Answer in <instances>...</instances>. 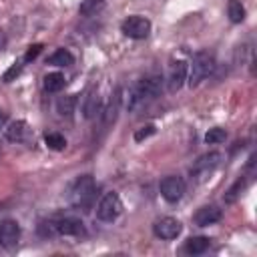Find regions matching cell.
I'll use <instances>...</instances> for the list:
<instances>
[{"label": "cell", "instance_id": "6da1fadb", "mask_svg": "<svg viewBox=\"0 0 257 257\" xmlns=\"http://www.w3.org/2000/svg\"><path fill=\"white\" fill-rule=\"evenodd\" d=\"M163 88V78L153 74V76H145L139 80V84L133 88L131 98H128V108H137L141 104H147L149 100H153L155 96H159Z\"/></svg>", "mask_w": 257, "mask_h": 257}, {"label": "cell", "instance_id": "7a4b0ae2", "mask_svg": "<svg viewBox=\"0 0 257 257\" xmlns=\"http://www.w3.org/2000/svg\"><path fill=\"white\" fill-rule=\"evenodd\" d=\"M94 195H96V183H94L92 175L78 177L70 187V203L74 207H80V209L90 207L94 201Z\"/></svg>", "mask_w": 257, "mask_h": 257}, {"label": "cell", "instance_id": "3957f363", "mask_svg": "<svg viewBox=\"0 0 257 257\" xmlns=\"http://www.w3.org/2000/svg\"><path fill=\"white\" fill-rule=\"evenodd\" d=\"M215 70V58L209 52H197L191 60V66L187 70V82L189 86L201 84L211 72Z\"/></svg>", "mask_w": 257, "mask_h": 257}, {"label": "cell", "instance_id": "277c9868", "mask_svg": "<svg viewBox=\"0 0 257 257\" xmlns=\"http://www.w3.org/2000/svg\"><path fill=\"white\" fill-rule=\"evenodd\" d=\"M120 213H122V201H120V197L114 191L104 193L102 199L96 205V219L98 221H104V223H112Z\"/></svg>", "mask_w": 257, "mask_h": 257}, {"label": "cell", "instance_id": "5b68a950", "mask_svg": "<svg viewBox=\"0 0 257 257\" xmlns=\"http://www.w3.org/2000/svg\"><path fill=\"white\" fill-rule=\"evenodd\" d=\"M120 32L133 40H143L151 32V20L145 16H128L120 22Z\"/></svg>", "mask_w": 257, "mask_h": 257}, {"label": "cell", "instance_id": "8992f818", "mask_svg": "<svg viewBox=\"0 0 257 257\" xmlns=\"http://www.w3.org/2000/svg\"><path fill=\"white\" fill-rule=\"evenodd\" d=\"M159 189H161V195H163L165 201L177 203V201L183 199V195H185V191H187V185H185V181H183L181 177L169 175V177H165V179L161 181Z\"/></svg>", "mask_w": 257, "mask_h": 257}, {"label": "cell", "instance_id": "52a82bcc", "mask_svg": "<svg viewBox=\"0 0 257 257\" xmlns=\"http://www.w3.org/2000/svg\"><path fill=\"white\" fill-rule=\"evenodd\" d=\"M181 231H183V225H181V221L175 219V217H161V219H157V221L153 223V233H155V237L165 239V241L177 239V237L181 235Z\"/></svg>", "mask_w": 257, "mask_h": 257}, {"label": "cell", "instance_id": "ba28073f", "mask_svg": "<svg viewBox=\"0 0 257 257\" xmlns=\"http://www.w3.org/2000/svg\"><path fill=\"white\" fill-rule=\"evenodd\" d=\"M56 235H68V237H82L86 233L84 223L78 217H58L54 219Z\"/></svg>", "mask_w": 257, "mask_h": 257}, {"label": "cell", "instance_id": "9c48e42d", "mask_svg": "<svg viewBox=\"0 0 257 257\" xmlns=\"http://www.w3.org/2000/svg\"><path fill=\"white\" fill-rule=\"evenodd\" d=\"M20 225L14 219H0V245L6 249L16 247L20 241Z\"/></svg>", "mask_w": 257, "mask_h": 257}, {"label": "cell", "instance_id": "30bf717a", "mask_svg": "<svg viewBox=\"0 0 257 257\" xmlns=\"http://www.w3.org/2000/svg\"><path fill=\"white\" fill-rule=\"evenodd\" d=\"M187 70H189V64L185 62V60H175L173 64H171V68H169V90L171 92H177L183 84H185V80H187Z\"/></svg>", "mask_w": 257, "mask_h": 257}, {"label": "cell", "instance_id": "8fae6325", "mask_svg": "<svg viewBox=\"0 0 257 257\" xmlns=\"http://www.w3.org/2000/svg\"><path fill=\"white\" fill-rule=\"evenodd\" d=\"M221 217H223V211H221L217 205H203V207H199L197 213L193 215V221H195V225H199V227H209V225L217 223Z\"/></svg>", "mask_w": 257, "mask_h": 257}, {"label": "cell", "instance_id": "7c38bea8", "mask_svg": "<svg viewBox=\"0 0 257 257\" xmlns=\"http://www.w3.org/2000/svg\"><path fill=\"white\" fill-rule=\"evenodd\" d=\"M219 161H221V153H217V151L207 153V155H201L195 161V165L191 167V175H205V173L213 171L219 165Z\"/></svg>", "mask_w": 257, "mask_h": 257}, {"label": "cell", "instance_id": "4fadbf2b", "mask_svg": "<svg viewBox=\"0 0 257 257\" xmlns=\"http://www.w3.org/2000/svg\"><path fill=\"white\" fill-rule=\"evenodd\" d=\"M102 112V102H100V96H98V92H88L86 94V98H84V102H82V114H84V118H94V116H98Z\"/></svg>", "mask_w": 257, "mask_h": 257}, {"label": "cell", "instance_id": "5bb4252c", "mask_svg": "<svg viewBox=\"0 0 257 257\" xmlns=\"http://www.w3.org/2000/svg\"><path fill=\"white\" fill-rule=\"evenodd\" d=\"M211 245V239L209 237H203V235H197V237H189L185 241V253L189 255H201L209 249Z\"/></svg>", "mask_w": 257, "mask_h": 257}, {"label": "cell", "instance_id": "9a60e30c", "mask_svg": "<svg viewBox=\"0 0 257 257\" xmlns=\"http://www.w3.org/2000/svg\"><path fill=\"white\" fill-rule=\"evenodd\" d=\"M46 64H52V66H72V64H74V56H72L70 50L58 48V50H54V52L46 58Z\"/></svg>", "mask_w": 257, "mask_h": 257}, {"label": "cell", "instance_id": "2e32d148", "mask_svg": "<svg viewBox=\"0 0 257 257\" xmlns=\"http://www.w3.org/2000/svg\"><path fill=\"white\" fill-rule=\"evenodd\" d=\"M64 84H66V78L60 72H48L42 78V86H44L46 92H58V90L64 88Z\"/></svg>", "mask_w": 257, "mask_h": 257}, {"label": "cell", "instance_id": "e0dca14e", "mask_svg": "<svg viewBox=\"0 0 257 257\" xmlns=\"http://www.w3.org/2000/svg\"><path fill=\"white\" fill-rule=\"evenodd\" d=\"M76 104H78L76 94H66V96H60V98H58V102H56V110H58L62 116H70V114L74 112Z\"/></svg>", "mask_w": 257, "mask_h": 257}, {"label": "cell", "instance_id": "ac0fdd59", "mask_svg": "<svg viewBox=\"0 0 257 257\" xmlns=\"http://www.w3.org/2000/svg\"><path fill=\"white\" fill-rule=\"evenodd\" d=\"M227 16L233 24H239L245 20V6L241 4V0H229L227 4Z\"/></svg>", "mask_w": 257, "mask_h": 257}, {"label": "cell", "instance_id": "d6986e66", "mask_svg": "<svg viewBox=\"0 0 257 257\" xmlns=\"http://www.w3.org/2000/svg\"><path fill=\"white\" fill-rule=\"evenodd\" d=\"M24 133H26V122L24 120H14L6 128V139L12 141V143H18V141L24 139Z\"/></svg>", "mask_w": 257, "mask_h": 257}, {"label": "cell", "instance_id": "ffe728a7", "mask_svg": "<svg viewBox=\"0 0 257 257\" xmlns=\"http://www.w3.org/2000/svg\"><path fill=\"white\" fill-rule=\"evenodd\" d=\"M102 8H104V0H82L78 6V12L82 16H94Z\"/></svg>", "mask_w": 257, "mask_h": 257}, {"label": "cell", "instance_id": "44dd1931", "mask_svg": "<svg viewBox=\"0 0 257 257\" xmlns=\"http://www.w3.org/2000/svg\"><path fill=\"white\" fill-rule=\"evenodd\" d=\"M44 143H46V147L52 149V151H62V149L66 147V139H64L60 133H46V135H44Z\"/></svg>", "mask_w": 257, "mask_h": 257}, {"label": "cell", "instance_id": "7402d4cb", "mask_svg": "<svg viewBox=\"0 0 257 257\" xmlns=\"http://www.w3.org/2000/svg\"><path fill=\"white\" fill-rule=\"evenodd\" d=\"M245 185H247V179L243 177V179H237L235 183H233V187L225 193V203H235V199L241 195V191L245 189Z\"/></svg>", "mask_w": 257, "mask_h": 257}, {"label": "cell", "instance_id": "603a6c76", "mask_svg": "<svg viewBox=\"0 0 257 257\" xmlns=\"http://www.w3.org/2000/svg\"><path fill=\"white\" fill-rule=\"evenodd\" d=\"M225 139H227V133H225V128H219V126L209 128L207 135H205V143H207V145H219V143H223Z\"/></svg>", "mask_w": 257, "mask_h": 257}, {"label": "cell", "instance_id": "cb8c5ba5", "mask_svg": "<svg viewBox=\"0 0 257 257\" xmlns=\"http://www.w3.org/2000/svg\"><path fill=\"white\" fill-rule=\"evenodd\" d=\"M20 72H22V64H20V62H14V64L2 74V82H12Z\"/></svg>", "mask_w": 257, "mask_h": 257}, {"label": "cell", "instance_id": "d4e9b609", "mask_svg": "<svg viewBox=\"0 0 257 257\" xmlns=\"http://www.w3.org/2000/svg\"><path fill=\"white\" fill-rule=\"evenodd\" d=\"M155 124H145V126H141L137 133H135V141L137 143H141L143 139H147V137H151V135H155Z\"/></svg>", "mask_w": 257, "mask_h": 257}, {"label": "cell", "instance_id": "484cf974", "mask_svg": "<svg viewBox=\"0 0 257 257\" xmlns=\"http://www.w3.org/2000/svg\"><path fill=\"white\" fill-rule=\"evenodd\" d=\"M40 52H42V44H32V46L26 50V54H24V62L34 60V58H36Z\"/></svg>", "mask_w": 257, "mask_h": 257}, {"label": "cell", "instance_id": "4316f807", "mask_svg": "<svg viewBox=\"0 0 257 257\" xmlns=\"http://www.w3.org/2000/svg\"><path fill=\"white\" fill-rule=\"evenodd\" d=\"M4 46H6V36H4V32L0 30V50H2Z\"/></svg>", "mask_w": 257, "mask_h": 257}, {"label": "cell", "instance_id": "83f0119b", "mask_svg": "<svg viewBox=\"0 0 257 257\" xmlns=\"http://www.w3.org/2000/svg\"><path fill=\"white\" fill-rule=\"evenodd\" d=\"M4 124H6V112L0 110V128H4Z\"/></svg>", "mask_w": 257, "mask_h": 257}]
</instances>
